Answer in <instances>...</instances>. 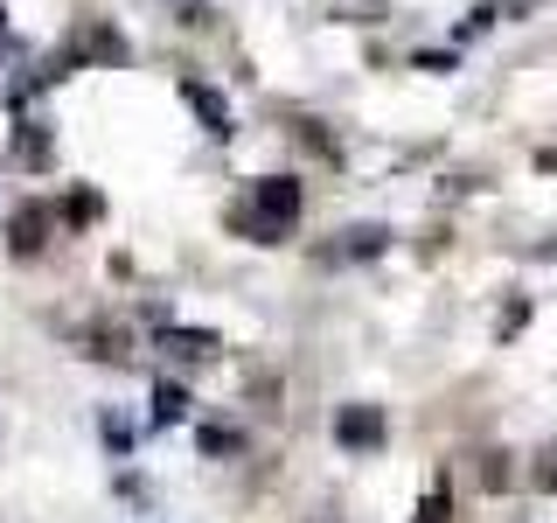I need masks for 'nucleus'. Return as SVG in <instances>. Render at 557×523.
<instances>
[{
  "instance_id": "f03ea898",
  "label": "nucleus",
  "mask_w": 557,
  "mask_h": 523,
  "mask_svg": "<svg viewBox=\"0 0 557 523\" xmlns=\"http://www.w3.org/2000/svg\"><path fill=\"white\" fill-rule=\"evenodd\" d=\"M335 440H342L348 453L383 447V412H376V405H342V412H335Z\"/></svg>"
},
{
  "instance_id": "423d86ee",
  "label": "nucleus",
  "mask_w": 557,
  "mask_h": 523,
  "mask_svg": "<svg viewBox=\"0 0 557 523\" xmlns=\"http://www.w3.org/2000/svg\"><path fill=\"white\" fill-rule=\"evenodd\" d=\"M182 412H188V391L182 384H161V391H153V426H174Z\"/></svg>"
},
{
  "instance_id": "39448f33",
  "label": "nucleus",
  "mask_w": 557,
  "mask_h": 523,
  "mask_svg": "<svg viewBox=\"0 0 557 523\" xmlns=\"http://www.w3.org/2000/svg\"><path fill=\"white\" fill-rule=\"evenodd\" d=\"M161 349H168V356H182V363H202V356H216V336H196V328H161Z\"/></svg>"
},
{
  "instance_id": "0eeeda50",
  "label": "nucleus",
  "mask_w": 557,
  "mask_h": 523,
  "mask_svg": "<svg viewBox=\"0 0 557 523\" xmlns=\"http://www.w3.org/2000/svg\"><path fill=\"white\" fill-rule=\"evenodd\" d=\"M411 523H446V488H432L425 502H418V516Z\"/></svg>"
},
{
  "instance_id": "f257e3e1",
  "label": "nucleus",
  "mask_w": 557,
  "mask_h": 523,
  "mask_svg": "<svg viewBox=\"0 0 557 523\" xmlns=\"http://www.w3.org/2000/svg\"><path fill=\"white\" fill-rule=\"evenodd\" d=\"M293 217H300V182H293V174H272V182H258L251 188V209H244V231H251L258 244H278L293 231Z\"/></svg>"
},
{
  "instance_id": "20e7f679",
  "label": "nucleus",
  "mask_w": 557,
  "mask_h": 523,
  "mask_svg": "<svg viewBox=\"0 0 557 523\" xmlns=\"http://www.w3.org/2000/svg\"><path fill=\"white\" fill-rule=\"evenodd\" d=\"M182 92H188V105L202 112V126L216 133V139H231V133H237V126H231V105H223L216 92H209V84H182Z\"/></svg>"
},
{
  "instance_id": "1a4fd4ad",
  "label": "nucleus",
  "mask_w": 557,
  "mask_h": 523,
  "mask_svg": "<svg viewBox=\"0 0 557 523\" xmlns=\"http://www.w3.org/2000/svg\"><path fill=\"white\" fill-rule=\"evenodd\" d=\"M63 217H70V223H91V217H98V196H70Z\"/></svg>"
},
{
  "instance_id": "9d476101",
  "label": "nucleus",
  "mask_w": 557,
  "mask_h": 523,
  "mask_svg": "<svg viewBox=\"0 0 557 523\" xmlns=\"http://www.w3.org/2000/svg\"><path fill=\"white\" fill-rule=\"evenodd\" d=\"M202 447H209V453H231V447H237V433H223V426H209V433H202Z\"/></svg>"
},
{
  "instance_id": "6e6552de",
  "label": "nucleus",
  "mask_w": 557,
  "mask_h": 523,
  "mask_svg": "<svg viewBox=\"0 0 557 523\" xmlns=\"http://www.w3.org/2000/svg\"><path fill=\"white\" fill-rule=\"evenodd\" d=\"M536 488H550V496H557V447L536 453Z\"/></svg>"
},
{
  "instance_id": "7ed1b4c3",
  "label": "nucleus",
  "mask_w": 557,
  "mask_h": 523,
  "mask_svg": "<svg viewBox=\"0 0 557 523\" xmlns=\"http://www.w3.org/2000/svg\"><path fill=\"white\" fill-rule=\"evenodd\" d=\"M42 238H49V209H35V203L14 209V223H8V244H14V252H22V258L42 252Z\"/></svg>"
}]
</instances>
